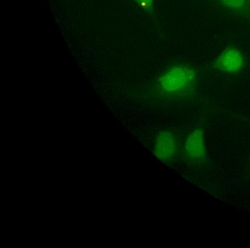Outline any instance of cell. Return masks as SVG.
Wrapping results in <instances>:
<instances>
[{"mask_svg":"<svg viewBox=\"0 0 250 248\" xmlns=\"http://www.w3.org/2000/svg\"><path fill=\"white\" fill-rule=\"evenodd\" d=\"M196 74L186 66H175L159 78V84L164 93L173 95L186 90L194 83Z\"/></svg>","mask_w":250,"mask_h":248,"instance_id":"cell-1","label":"cell"},{"mask_svg":"<svg viewBox=\"0 0 250 248\" xmlns=\"http://www.w3.org/2000/svg\"><path fill=\"white\" fill-rule=\"evenodd\" d=\"M185 155L189 163L201 164L206 160V148L204 134L201 129L191 132L185 143Z\"/></svg>","mask_w":250,"mask_h":248,"instance_id":"cell-2","label":"cell"},{"mask_svg":"<svg viewBox=\"0 0 250 248\" xmlns=\"http://www.w3.org/2000/svg\"><path fill=\"white\" fill-rule=\"evenodd\" d=\"M155 155L163 162L170 161L177 152L175 137L169 131L160 133L156 138L153 147Z\"/></svg>","mask_w":250,"mask_h":248,"instance_id":"cell-3","label":"cell"},{"mask_svg":"<svg viewBox=\"0 0 250 248\" xmlns=\"http://www.w3.org/2000/svg\"><path fill=\"white\" fill-rule=\"evenodd\" d=\"M244 60L242 54L238 49H227L216 59V68L227 73H238L244 66Z\"/></svg>","mask_w":250,"mask_h":248,"instance_id":"cell-4","label":"cell"},{"mask_svg":"<svg viewBox=\"0 0 250 248\" xmlns=\"http://www.w3.org/2000/svg\"><path fill=\"white\" fill-rule=\"evenodd\" d=\"M222 2L228 8H240L244 6L246 0H222Z\"/></svg>","mask_w":250,"mask_h":248,"instance_id":"cell-5","label":"cell"},{"mask_svg":"<svg viewBox=\"0 0 250 248\" xmlns=\"http://www.w3.org/2000/svg\"><path fill=\"white\" fill-rule=\"evenodd\" d=\"M140 5L146 7L147 9L151 8L153 0H136Z\"/></svg>","mask_w":250,"mask_h":248,"instance_id":"cell-6","label":"cell"}]
</instances>
